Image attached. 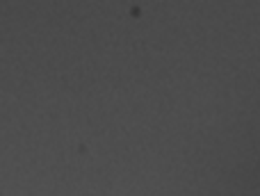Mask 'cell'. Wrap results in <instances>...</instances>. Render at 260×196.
<instances>
[]
</instances>
